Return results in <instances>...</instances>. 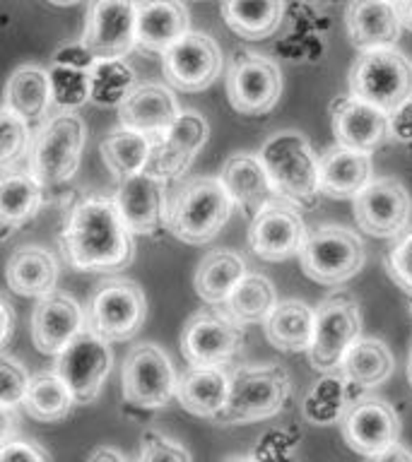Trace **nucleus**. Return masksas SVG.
<instances>
[{
    "label": "nucleus",
    "mask_w": 412,
    "mask_h": 462,
    "mask_svg": "<svg viewBox=\"0 0 412 462\" xmlns=\"http://www.w3.org/2000/svg\"><path fill=\"white\" fill-rule=\"evenodd\" d=\"M396 368L393 352L379 337H360L342 356L340 371L361 390L376 388L390 378Z\"/></svg>",
    "instance_id": "nucleus-36"
},
{
    "label": "nucleus",
    "mask_w": 412,
    "mask_h": 462,
    "mask_svg": "<svg viewBox=\"0 0 412 462\" xmlns=\"http://www.w3.org/2000/svg\"><path fill=\"white\" fill-rule=\"evenodd\" d=\"M246 273V260L237 251L217 248L208 253L195 270V294L208 306H222Z\"/></svg>",
    "instance_id": "nucleus-33"
},
{
    "label": "nucleus",
    "mask_w": 412,
    "mask_h": 462,
    "mask_svg": "<svg viewBox=\"0 0 412 462\" xmlns=\"http://www.w3.org/2000/svg\"><path fill=\"white\" fill-rule=\"evenodd\" d=\"M275 306H277V294L273 282L266 274L246 273L220 309L241 325H263Z\"/></svg>",
    "instance_id": "nucleus-37"
},
{
    "label": "nucleus",
    "mask_w": 412,
    "mask_h": 462,
    "mask_svg": "<svg viewBox=\"0 0 412 462\" xmlns=\"http://www.w3.org/2000/svg\"><path fill=\"white\" fill-rule=\"evenodd\" d=\"M246 342L244 325L220 306L198 310L181 330V354L193 366H229Z\"/></svg>",
    "instance_id": "nucleus-11"
},
{
    "label": "nucleus",
    "mask_w": 412,
    "mask_h": 462,
    "mask_svg": "<svg viewBox=\"0 0 412 462\" xmlns=\"http://www.w3.org/2000/svg\"><path fill=\"white\" fill-rule=\"evenodd\" d=\"M299 443H302V433L296 429H270L258 439L251 457L253 460H289L295 457Z\"/></svg>",
    "instance_id": "nucleus-45"
},
{
    "label": "nucleus",
    "mask_w": 412,
    "mask_h": 462,
    "mask_svg": "<svg viewBox=\"0 0 412 462\" xmlns=\"http://www.w3.org/2000/svg\"><path fill=\"white\" fill-rule=\"evenodd\" d=\"M328 114H331L332 135L342 147L374 152L390 140L389 111H383L354 94L335 97L328 106Z\"/></svg>",
    "instance_id": "nucleus-21"
},
{
    "label": "nucleus",
    "mask_w": 412,
    "mask_h": 462,
    "mask_svg": "<svg viewBox=\"0 0 412 462\" xmlns=\"http://www.w3.org/2000/svg\"><path fill=\"white\" fill-rule=\"evenodd\" d=\"M43 188L39 180L20 169H3L0 179V224H3V238L20 229L29 219H34L43 202Z\"/></svg>",
    "instance_id": "nucleus-32"
},
{
    "label": "nucleus",
    "mask_w": 412,
    "mask_h": 462,
    "mask_svg": "<svg viewBox=\"0 0 412 462\" xmlns=\"http://www.w3.org/2000/svg\"><path fill=\"white\" fill-rule=\"evenodd\" d=\"M302 208L285 198H273L248 226V248L266 263H282V260L299 255L304 238L309 234L304 222Z\"/></svg>",
    "instance_id": "nucleus-16"
},
{
    "label": "nucleus",
    "mask_w": 412,
    "mask_h": 462,
    "mask_svg": "<svg viewBox=\"0 0 412 462\" xmlns=\"http://www.w3.org/2000/svg\"><path fill=\"white\" fill-rule=\"evenodd\" d=\"M111 368H114L111 342L97 335L89 325L63 352L56 354V364H53V371L68 383L78 404H92L101 395Z\"/></svg>",
    "instance_id": "nucleus-12"
},
{
    "label": "nucleus",
    "mask_w": 412,
    "mask_h": 462,
    "mask_svg": "<svg viewBox=\"0 0 412 462\" xmlns=\"http://www.w3.org/2000/svg\"><path fill=\"white\" fill-rule=\"evenodd\" d=\"M367 251L357 231L342 224H318L299 248L304 274L321 287H340L360 273Z\"/></svg>",
    "instance_id": "nucleus-6"
},
{
    "label": "nucleus",
    "mask_w": 412,
    "mask_h": 462,
    "mask_svg": "<svg viewBox=\"0 0 412 462\" xmlns=\"http://www.w3.org/2000/svg\"><path fill=\"white\" fill-rule=\"evenodd\" d=\"M340 431L347 448L361 457L376 460L400 439V417L396 407L381 397L361 395L340 421Z\"/></svg>",
    "instance_id": "nucleus-18"
},
{
    "label": "nucleus",
    "mask_w": 412,
    "mask_h": 462,
    "mask_svg": "<svg viewBox=\"0 0 412 462\" xmlns=\"http://www.w3.org/2000/svg\"><path fill=\"white\" fill-rule=\"evenodd\" d=\"M347 89L390 114L412 97V63L393 46L360 51L347 75Z\"/></svg>",
    "instance_id": "nucleus-7"
},
{
    "label": "nucleus",
    "mask_w": 412,
    "mask_h": 462,
    "mask_svg": "<svg viewBox=\"0 0 412 462\" xmlns=\"http://www.w3.org/2000/svg\"><path fill=\"white\" fill-rule=\"evenodd\" d=\"M361 337V309L354 294L340 289L332 291L316 306V328L311 342L309 366L325 374L342 364L347 349Z\"/></svg>",
    "instance_id": "nucleus-8"
},
{
    "label": "nucleus",
    "mask_w": 412,
    "mask_h": 462,
    "mask_svg": "<svg viewBox=\"0 0 412 462\" xmlns=\"http://www.w3.org/2000/svg\"><path fill=\"white\" fill-rule=\"evenodd\" d=\"M87 128L78 111H51L32 133L27 169L42 186H61L80 169Z\"/></svg>",
    "instance_id": "nucleus-4"
},
{
    "label": "nucleus",
    "mask_w": 412,
    "mask_h": 462,
    "mask_svg": "<svg viewBox=\"0 0 412 462\" xmlns=\"http://www.w3.org/2000/svg\"><path fill=\"white\" fill-rule=\"evenodd\" d=\"M87 328V316L68 291H51L36 299L32 310V339L42 354L56 356Z\"/></svg>",
    "instance_id": "nucleus-22"
},
{
    "label": "nucleus",
    "mask_w": 412,
    "mask_h": 462,
    "mask_svg": "<svg viewBox=\"0 0 412 462\" xmlns=\"http://www.w3.org/2000/svg\"><path fill=\"white\" fill-rule=\"evenodd\" d=\"M166 183L169 180L159 179L147 169L116 179L114 200L121 209L123 222L136 236H150L166 226Z\"/></svg>",
    "instance_id": "nucleus-20"
},
{
    "label": "nucleus",
    "mask_w": 412,
    "mask_h": 462,
    "mask_svg": "<svg viewBox=\"0 0 412 462\" xmlns=\"http://www.w3.org/2000/svg\"><path fill=\"white\" fill-rule=\"evenodd\" d=\"M376 462H412V450L410 448H405L403 443H396V446H390L389 450H383Z\"/></svg>",
    "instance_id": "nucleus-50"
},
{
    "label": "nucleus",
    "mask_w": 412,
    "mask_h": 462,
    "mask_svg": "<svg viewBox=\"0 0 412 462\" xmlns=\"http://www.w3.org/2000/svg\"><path fill=\"white\" fill-rule=\"evenodd\" d=\"M51 5H61V7H68V5H75L80 0H49Z\"/></svg>",
    "instance_id": "nucleus-54"
},
{
    "label": "nucleus",
    "mask_w": 412,
    "mask_h": 462,
    "mask_svg": "<svg viewBox=\"0 0 412 462\" xmlns=\"http://www.w3.org/2000/svg\"><path fill=\"white\" fill-rule=\"evenodd\" d=\"M29 383H32V375L27 374V368L10 354H3L0 356V407L14 410L24 404Z\"/></svg>",
    "instance_id": "nucleus-43"
},
{
    "label": "nucleus",
    "mask_w": 412,
    "mask_h": 462,
    "mask_svg": "<svg viewBox=\"0 0 412 462\" xmlns=\"http://www.w3.org/2000/svg\"><path fill=\"white\" fill-rule=\"evenodd\" d=\"M147 320V296L136 280L114 277L101 282L89 299L87 325L97 335L114 342H128Z\"/></svg>",
    "instance_id": "nucleus-10"
},
{
    "label": "nucleus",
    "mask_w": 412,
    "mask_h": 462,
    "mask_svg": "<svg viewBox=\"0 0 412 462\" xmlns=\"http://www.w3.org/2000/svg\"><path fill=\"white\" fill-rule=\"evenodd\" d=\"M316 328V309H311L299 299L277 301L273 313L263 323V335L270 346L280 352H309Z\"/></svg>",
    "instance_id": "nucleus-31"
},
{
    "label": "nucleus",
    "mask_w": 412,
    "mask_h": 462,
    "mask_svg": "<svg viewBox=\"0 0 412 462\" xmlns=\"http://www.w3.org/2000/svg\"><path fill=\"white\" fill-rule=\"evenodd\" d=\"M210 137V125L201 111H181L172 128L154 135L147 171L164 180H176L191 169Z\"/></svg>",
    "instance_id": "nucleus-19"
},
{
    "label": "nucleus",
    "mask_w": 412,
    "mask_h": 462,
    "mask_svg": "<svg viewBox=\"0 0 412 462\" xmlns=\"http://www.w3.org/2000/svg\"><path fill=\"white\" fill-rule=\"evenodd\" d=\"M61 253L80 273H118L136 260V234L123 222L114 195H80L65 212Z\"/></svg>",
    "instance_id": "nucleus-1"
},
{
    "label": "nucleus",
    "mask_w": 412,
    "mask_h": 462,
    "mask_svg": "<svg viewBox=\"0 0 412 462\" xmlns=\"http://www.w3.org/2000/svg\"><path fill=\"white\" fill-rule=\"evenodd\" d=\"M220 180L227 188V193L231 195L234 208L246 219H253L260 209L266 208L267 202L277 198L258 152L256 154L253 152H234L224 162L222 171H220Z\"/></svg>",
    "instance_id": "nucleus-23"
},
{
    "label": "nucleus",
    "mask_w": 412,
    "mask_h": 462,
    "mask_svg": "<svg viewBox=\"0 0 412 462\" xmlns=\"http://www.w3.org/2000/svg\"><path fill=\"white\" fill-rule=\"evenodd\" d=\"M405 299H407V310H410V316H412V291L410 294H405Z\"/></svg>",
    "instance_id": "nucleus-56"
},
{
    "label": "nucleus",
    "mask_w": 412,
    "mask_h": 462,
    "mask_svg": "<svg viewBox=\"0 0 412 462\" xmlns=\"http://www.w3.org/2000/svg\"><path fill=\"white\" fill-rule=\"evenodd\" d=\"M282 97V72L273 58L241 51L227 72V99L241 116L270 114Z\"/></svg>",
    "instance_id": "nucleus-13"
},
{
    "label": "nucleus",
    "mask_w": 412,
    "mask_h": 462,
    "mask_svg": "<svg viewBox=\"0 0 412 462\" xmlns=\"http://www.w3.org/2000/svg\"><path fill=\"white\" fill-rule=\"evenodd\" d=\"M123 400L137 410H162L179 393V374L159 345L140 342L121 366Z\"/></svg>",
    "instance_id": "nucleus-9"
},
{
    "label": "nucleus",
    "mask_w": 412,
    "mask_h": 462,
    "mask_svg": "<svg viewBox=\"0 0 412 462\" xmlns=\"http://www.w3.org/2000/svg\"><path fill=\"white\" fill-rule=\"evenodd\" d=\"M13 330H14V310H13V303L3 299V346H7L10 337H13Z\"/></svg>",
    "instance_id": "nucleus-52"
},
{
    "label": "nucleus",
    "mask_w": 412,
    "mask_h": 462,
    "mask_svg": "<svg viewBox=\"0 0 412 462\" xmlns=\"http://www.w3.org/2000/svg\"><path fill=\"white\" fill-rule=\"evenodd\" d=\"M5 106L27 121H42L51 114V75L42 65L14 68L5 85Z\"/></svg>",
    "instance_id": "nucleus-34"
},
{
    "label": "nucleus",
    "mask_w": 412,
    "mask_h": 462,
    "mask_svg": "<svg viewBox=\"0 0 412 462\" xmlns=\"http://www.w3.org/2000/svg\"><path fill=\"white\" fill-rule=\"evenodd\" d=\"M191 32V14L183 0H137V49L164 53Z\"/></svg>",
    "instance_id": "nucleus-26"
},
{
    "label": "nucleus",
    "mask_w": 412,
    "mask_h": 462,
    "mask_svg": "<svg viewBox=\"0 0 412 462\" xmlns=\"http://www.w3.org/2000/svg\"><path fill=\"white\" fill-rule=\"evenodd\" d=\"M231 374L224 366H193L179 375L176 400L188 414L202 419H215L229 400Z\"/></svg>",
    "instance_id": "nucleus-28"
},
{
    "label": "nucleus",
    "mask_w": 412,
    "mask_h": 462,
    "mask_svg": "<svg viewBox=\"0 0 412 462\" xmlns=\"http://www.w3.org/2000/svg\"><path fill=\"white\" fill-rule=\"evenodd\" d=\"M258 154L277 198L295 202L296 208L316 205L321 195L318 157L299 130H277L263 143Z\"/></svg>",
    "instance_id": "nucleus-5"
},
{
    "label": "nucleus",
    "mask_w": 412,
    "mask_h": 462,
    "mask_svg": "<svg viewBox=\"0 0 412 462\" xmlns=\"http://www.w3.org/2000/svg\"><path fill=\"white\" fill-rule=\"evenodd\" d=\"M364 390L347 378L340 368L325 371L304 397L302 414L311 426L340 424Z\"/></svg>",
    "instance_id": "nucleus-29"
},
{
    "label": "nucleus",
    "mask_w": 412,
    "mask_h": 462,
    "mask_svg": "<svg viewBox=\"0 0 412 462\" xmlns=\"http://www.w3.org/2000/svg\"><path fill=\"white\" fill-rule=\"evenodd\" d=\"M403 27L400 7L393 0H350L345 10L347 36L360 51L393 46Z\"/></svg>",
    "instance_id": "nucleus-24"
},
{
    "label": "nucleus",
    "mask_w": 412,
    "mask_h": 462,
    "mask_svg": "<svg viewBox=\"0 0 412 462\" xmlns=\"http://www.w3.org/2000/svg\"><path fill=\"white\" fill-rule=\"evenodd\" d=\"M292 378L280 364H239L231 368L229 400L215 421L241 426L277 417L292 402Z\"/></svg>",
    "instance_id": "nucleus-3"
},
{
    "label": "nucleus",
    "mask_w": 412,
    "mask_h": 462,
    "mask_svg": "<svg viewBox=\"0 0 412 462\" xmlns=\"http://www.w3.org/2000/svg\"><path fill=\"white\" fill-rule=\"evenodd\" d=\"M29 143H32V130H29L27 118L14 114L13 108L3 106V114H0V164L3 169L24 157Z\"/></svg>",
    "instance_id": "nucleus-42"
},
{
    "label": "nucleus",
    "mask_w": 412,
    "mask_h": 462,
    "mask_svg": "<svg viewBox=\"0 0 412 462\" xmlns=\"http://www.w3.org/2000/svg\"><path fill=\"white\" fill-rule=\"evenodd\" d=\"M222 49L212 36L191 29L162 53V72L179 92H202L222 72Z\"/></svg>",
    "instance_id": "nucleus-14"
},
{
    "label": "nucleus",
    "mask_w": 412,
    "mask_h": 462,
    "mask_svg": "<svg viewBox=\"0 0 412 462\" xmlns=\"http://www.w3.org/2000/svg\"><path fill=\"white\" fill-rule=\"evenodd\" d=\"M87 460H89V462H101V460H108V462H123V460H126V455H123L121 450H116V448L99 446V448H94L92 453L87 455Z\"/></svg>",
    "instance_id": "nucleus-51"
},
{
    "label": "nucleus",
    "mask_w": 412,
    "mask_h": 462,
    "mask_svg": "<svg viewBox=\"0 0 412 462\" xmlns=\"http://www.w3.org/2000/svg\"><path fill=\"white\" fill-rule=\"evenodd\" d=\"M181 106L172 87L159 82H137V87L118 106V121L126 128L140 130L145 135H162L179 118Z\"/></svg>",
    "instance_id": "nucleus-25"
},
{
    "label": "nucleus",
    "mask_w": 412,
    "mask_h": 462,
    "mask_svg": "<svg viewBox=\"0 0 412 462\" xmlns=\"http://www.w3.org/2000/svg\"><path fill=\"white\" fill-rule=\"evenodd\" d=\"M390 140L410 144L412 143V97L405 99L398 108L390 111Z\"/></svg>",
    "instance_id": "nucleus-49"
},
{
    "label": "nucleus",
    "mask_w": 412,
    "mask_h": 462,
    "mask_svg": "<svg viewBox=\"0 0 412 462\" xmlns=\"http://www.w3.org/2000/svg\"><path fill=\"white\" fill-rule=\"evenodd\" d=\"M75 404L78 400L72 395V390L56 371L32 375L27 397H24V410L29 417L42 424H58L70 417Z\"/></svg>",
    "instance_id": "nucleus-38"
},
{
    "label": "nucleus",
    "mask_w": 412,
    "mask_h": 462,
    "mask_svg": "<svg viewBox=\"0 0 412 462\" xmlns=\"http://www.w3.org/2000/svg\"><path fill=\"white\" fill-rule=\"evenodd\" d=\"M357 226L374 238L400 236L410 222L412 200L403 180L393 176L371 179L352 198Z\"/></svg>",
    "instance_id": "nucleus-15"
},
{
    "label": "nucleus",
    "mask_w": 412,
    "mask_h": 462,
    "mask_svg": "<svg viewBox=\"0 0 412 462\" xmlns=\"http://www.w3.org/2000/svg\"><path fill=\"white\" fill-rule=\"evenodd\" d=\"M285 0H222L224 24L246 42H260L277 32Z\"/></svg>",
    "instance_id": "nucleus-35"
},
{
    "label": "nucleus",
    "mask_w": 412,
    "mask_h": 462,
    "mask_svg": "<svg viewBox=\"0 0 412 462\" xmlns=\"http://www.w3.org/2000/svg\"><path fill=\"white\" fill-rule=\"evenodd\" d=\"M5 277L7 287L13 289L14 294L42 299L56 291L58 277H61L58 258L42 245H22L7 260Z\"/></svg>",
    "instance_id": "nucleus-30"
},
{
    "label": "nucleus",
    "mask_w": 412,
    "mask_h": 462,
    "mask_svg": "<svg viewBox=\"0 0 412 462\" xmlns=\"http://www.w3.org/2000/svg\"><path fill=\"white\" fill-rule=\"evenodd\" d=\"M400 7V17H403V24L412 32V0H400L398 3Z\"/></svg>",
    "instance_id": "nucleus-53"
},
{
    "label": "nucleus",
    "mask_w": 412,
    "mask_h": 462,
    "mask_svg": "<svg viewBox=\"0 0 412 462\" xmlns=\"http://www.w3.org/2000/svg\"><path fill=\"white\" fill-rule=\"evenodd\" d=\"M51 453L27 439H7L0 446V462H49Z\"/></svg>",
    "instance_id": "nucleus-48"
},
{
    "label": "nucleus",
    "mask_w": 412,
    "mask_h": 462,
    "mask_svg": "<svg viewBox=\"0 0 412 462\" xmlns=\"http://www.w3.org/2000/svg\"><path fill=\"white\" fill-rule=\"evenodd\" d=\"M234 209L220 176H195L169 195L166 229L183 244L205 245L224 229Z\"/></svg>",
    "instance_id": "nucleus-2"
},
{
    "label": "nucleus",
    "mask_w": 412,
    "mask_h": 462,
    "mask_svg": "<svg viewBox=\"0 0 412 462\" xmlns=\"http://www.w3.org/2000/svg\"><path fill=\"white\" fill-rule=\"evenodd\" d=\"M137 460L143 462H159V460H173V462H186L191 460V450H186L183 443H179L172 436H166L159 429H147L140 439V453Z\"/></svg>",
    "instance_id": "nucleus-44"
},
{
    "label": "nucleus",
    "mask_w": 412,
    "mask_h": 462,
    "mask_svg": "<svg viewBox=\"0 0 412 462\" xmlns=\"http://www.w3.org/2000/svg\"><path fill=\"white\" fill-rule=\"evenodd\" d=\"M374 173L371 152L350 150V147H332L318 157V179L321 193L335 200H347L367 186Z\"/></svg>",
    "instance_id": "nucleus-27"
},
{
    "label": "nucleus",
    "mask_w": 412,
    "mask_h": 462,
    "mask_svg": "<svg viewBox=\"0 0 412 462\" xmlns=\"http://www.w3.org/2000/svg\"><path fill=\"white\" fill-rule=\"evenodd\" d=\"M152 143L154 137L145 135L140 130L126 128L121 125L118 130H111L104 143H101V159L116 179L130 176L147 169L152 154Z\"/></svg>",
    "instance_id": "nucleus-39"
},
{
    "label": "nucleus",
    "mask_w": 412,
    "mask_h": 462,
    "mask_svg": "<svg viewBox=\"0 0 412 462\" xmlns=\"http://www.w3.org/2000/svg\"><path fill=\"white\" fill-rule=\"evenodd\" d=\"M407 381L412 385V349H410V359H407Z\"/></svg>",
    "instance_id": "nucleus-55"
},
{
    "label": "nucleus",
    "mask_w": 412,
    "mask_h": 462,
    "mask_svg": "<svg viewBox=\"0 0 412 462\" xmlns=\"http://www.w3.org/2000/svg\"><path fill=\"white\" fill-rule=\"evenodd\" d=\"M386 273L405 294L412 291V231H405L386 255Z\"/></svg>",
    "instance_id": "nucleus-46"
},
{
    "label": "nucleus",
    "mask_w": 412,
    "mask_h": 462,
    "mask_svg": "<svg viewBox=\"0 0 412 462\" xmlns=\"http://www.w3.org/2000/svg\"><path fill=\"white\" fill-rule=\"evenodd\" d=\"M393 3H400V0H393Z\"/></svg>",
    "instance_id": "nucleus-57"
},
{
    "label": "nucleus",
    "mask_w": 412,
    "mask_h": 462,
    "mask_svg": "<svg viewBox=\"0 0 412 462\" xmlns=\"http://www.w3.org/2000/svg\"><path fill=\"white\" fill-rule=\"evenodd\" d=\"M51 75V111H78L92 101V79L89 70L56 65L49 70Z\"/></svg>",
    "instance_id": "nucleus-41"
},
{
    "label": "nucleus",
    "mask_w": 412,
    "mask_h": 462,
    "mask_svg": "<svg viewBox=\"0 0 412 462\" xmlns=\"http://www.w3.org/2000/svg\"><path fill=\"white\" fill-rule=\"evenodd\" d=\"M82 39L99 58H126L137 49V0H89Z\"/></svg>",
    "instance_id": "nucleus-17"
},
{
    "label": "nucleus",
    "mask_w": 412,
    "mask_h": 462,
    "mask_svg": "<svg viewBox=\"0 0 412 462\" xmlns=\"http://www.w3.org/2000/svg\"><path fill=\"white\" fill-rule=\"evenodd\" d=\"M92 79V101L101 108H118L137 87L136 70L126 58H99L89 70Z\"/></svg>",
    "instance_id": "nucleus-40"
},
{
    "label": "nucleus",
    "mask_w": 412,
    "mask_h": 462,
    "mask_svg": "<svg viewBox=\"0 0 412 462\" xmlns=\"http://www.w3.org/2000/svg\"><path fill=\"white\" fill-rule=\"evenodd\" d=\"M51 60L56 65H65V68H78V70H92L94 63L99 60V56L94 53L87 42L80 36L75 42H65L63 46H58L53 51V56Z\"/></svg>",
    "instance_id": "nucleus-47"
}]
</instances>
